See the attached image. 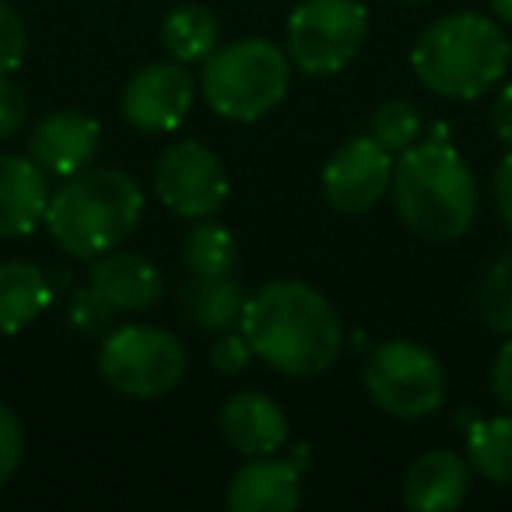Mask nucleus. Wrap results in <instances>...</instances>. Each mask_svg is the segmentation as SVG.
Returning a JSON list of instances; mask_svg holds the SVG:
<instances>
[{"label": "nucleus", "instance_id": "nucleus-1", "mask_svg": "<svg viewBox=\"0 0 512 512\" xmlns=\"http://www.w3.org/2000/svg\"><path fill=\"white\" fill-rule=\"evenodd\" d=\"M242 334L260 362L285 376H320L341 355V320L316 288L302 281H274L246 302Z\"/></svg>", "mask_w": 512, "mask_h": 512}, {"label": "nucleus", "instance_id": "nucleus-2", "mask_svg": "<svg viewBox=\"0 0 512 512\" xmlns=\"http://www.w3.org/2000/svg\"><path fill=\"white\" fill-rule=\"evenodd\" d=\"M393 204L414 235L449 242L477 218V186L460 151L446 141L411 144L393 165Z\"/></svg>", "mask_w": 512, "mask_h": 512}, {"label": "nucleus", "instance_id": "nucleus-3", "mask_svg": "<svg viewBox=\"0 0 512 512\" xmlns=\"http://www.w3.org/2000/svg\"><path fill=\"white\" fill-rule=\"evenodd\" d=\"M144 214V193L123 169H81L50 197L46 228L67 256L95 260L120 249Z\"/></svg>", "mask_w": 512, "mask_h": 512}, {"label": "nucleus", "instance_id": "nucleus-4", "mask_svg": "<svg viewBox=\"0 0 512 512\" xmlns=\"http://www.w3.org/2000/svg\"><path fill=\"white\" fill-rule=\"evenodd\" d=\"M509 39L491 18L463 11L439 18L414 43L411 64L418 81L439 99H477L495 88L509 67Z\"/></svg>", "mask_w": 512, "mask_h": 512}, {"label": "nucleus", "instance_id": "nucleus-5", "mask_svg": "<svg viewBox=\"0 0 512 512\" xmlns=\"http://www.w3.org/2000/svg\"><path fill=\"white\" fill-rule=\"evenodd\" d=\"M292 85V57L271 39H235L214 50L200 71V92L218 116L253 123L274 113Z\"/></svg>", "mask_w": 512, "mask_h": 512}, {"label": "nucleus", "instance_id": "nucleus-6", "mask_svg": "<svg viewBox=\"0 0 512 512\" xmlns=\"http://www.w3.org/2000/svg\"><path fill=\"white\" fill-rule=\"evenodd\" d=\"M99 372L123 397L155 400L186 376V351L169 330L127 323L109 330L99 351Z\"/></svg>", "mask_w": 512, "mask_h": 512}, {"label": "nucleus", "instance_id": "nucleus-7", "mask_svg": "<svg viewBox=\"0 0 512 512\" xmlns=\"http://www.w3.org/2000/svg\"><path fill=\"white\" fill-rule=\"evenodd\" d=\"M369 11L362 0H302L288 18V57L302 74L327 78L362 53Z\"/></svg>", "mask_w": 512, "mask_h": 512}, {"label": "nucleus", "instance_id": "nucleus-8", "mask_svg": "<svg viewBox=\"0 0 512 512\" xmlns=\"http://www.w3.org/2000/svg\"><path fill=\"white\" fill-rule=\"evenodd\" d=\"M365 390L393 418H425L446 400V372L432 351L414 341L376 344L365 358Z\"/></svg>", "mask_w": 512, "mask_h": 512}, {"label": "nucleus", "instance_id": "nucleus-9", "mask_svg": "<svg viewBox=\"0 0 512 512\" xmlns=\"http://www.w3.org/2000/svg\"><path fill=\"white\" fill-rule=\"evenodd\" d=\"M155 193L183 218H207L228 200L225 165L197 141L172 144L155 165Z\"/></svg>", "mask_w": 512, "mask_h": 512}, {"label": "nucleus", "instance_id": "nucleus-10", "mask_svg": "<svg viewBox=\"0 0 512 512\" xmlns=\"http://www.w3.org/2000/svg\"><path fill=\"white\" fill-rule=\"evenodd\" d=\"M193 95H197V81L186 71V64L179 60L148 64L130 78L123 92V120L148 134H165L183 123L193 106Z\"/></svg>", "mask_w": 512, "mask_h": 512}, {"label": "nucleus", "instance_id": "nucleus-11", "mask_svg": "<svg viewBox=\"0 0 512 512\" xmlns=\"http://www.w3.org/2000/svg\"><path fill=\"white\" fill-rule=\"evenodd\" d=\"M393 183V155L372 137L348 141L323 169V197L344 214H365Z\"/></svg>", "mask_w": 512, "mask_h": 512}, {"label": "nucleus", "instance_id": "nucleus-12", "mask_svg": "<svg viewBox=\"0 0 512 512\" xmlns=\"http://www.w3.org/2000/svg\"><path fill=\"white\" fill-rule=\"evenodd\" d=\"M99 141H102V127L95 116L60 109V113H50L46 120L36 123L29 141V158L43 172H50V176L67 179L92 165Z\"/></svg>", "mask_w": 512, "mask_h": 512}, {"label": "nucleus", "instance_id": "nucleus-13", "mask_svg": "<svg viewBox=\"0 0 512 512\" xmlns=\"http://www.w3.org/2000/svg\"><path fill=\"white\" fill-rule=\"evenodd\" d=\"M302 502L299 467L292 460L253 456L228 484L225 505L232 512H292Z\"/></svg>", "mask_w": 512, "mask_h": 512}, {"label": "nucleus", "instance_id": "nucleus-14", "mask_svg": "<svg viewBox=\"0 0 512 512\" xmlns=\"http://www.w3.org/2000/svg\"><path fill=\"white\" fill-rule=\"evenodd\" d=\"M221 435L242 456H274L288 439V418L264 393H235L221 407Z\"/></svg>", "mask_w": 512, "mask_h": 512}, {"label": "nucleus", "instance_id": "nucleus-15", "mask_svg": "<svg viewBox=\"0 0 512 512\" xmlns=\"http://www.w3.org/2000/svg\"><path fill=\"white\" fill-rule=\"evenodd\" d=\"M50 207L46 172L32 158L0 155V239H22Z\"/></svg>", "mask_w": 512, "mask_h": 512}, {"label": "nucleus", "instance_id": "nucleus-16", "mask_svg": "<svg viewBox=\"0 0 512 512\" xmlns=\"http://www.w3.org/2000/svg\"><path fill=\"white\" fill-rule=\"evenodd\" d=\"M470 470L453 449H432L407 467L404 502L414 512H453L467 498Z\"/></svg>", "mask_w": 512, "mask_h": 512}, {"label": "nucleus", "instance_id": "nucleus-17", "mask_svg": "<svg viewBox=\"0 0 512 512\" xmlns=\"http://www.w3.org/2000/svg\"><path fill=\"white\" fill-rule=\"evenodd\" d=\"M88 278H92L95 292L113 302L116 313H141L162 299V274L141 253L109 249V253L95 256Z\"/></svg>", "mask_w": 512, "mask_h": 512}, {"label": "nucleus", "instance_id": "nucleus-18", "mask_svg": "<svg viewBox=\"0 0 512 512\" xmlns=\"http://www.w3.org/2000/svg\"><path fill=\"white\" fill-rule=\"evenodd\" d=\"M53 302V288L46 274L22 260L0 264V334H18L36 323Z\"/></svg>", "mask_w": 512, "mask_h": 512}, {"label": "nucleus", "instance_id": "nucleus-19", "mask_svg": "<svg viewBox=\"0 0 512 512\" xmlns=\"http://www.w3.org/2000/svg\"><path fill=\"white\" fill-rule=\"evenodd\" d=\"M186 313L200 330L225 334L235 323H242L246 292L232 274H225V278H193L190 288H186Z\"/></svg>", "mask_w": 512, "mask_h": 512}, {"label": "nucleus", "instance_id": "nucleus-20", "mask_svg": "<svg viewBox=\"0 0 512 512\" xmlns=\"http://www.w3.org/2000/svg\"><path fill=\"white\" fill-rule=\"evenodd\" d=\"M218 36H221L218 18L207 8H200V4H183V8L169 11L162 22V43L172 53V60H179V64L207 60L218 50Z\"/></svg>", "mask_w": 512, "mask_h": 512}, {"label": "nucleus", "instance_id": "nucleus-21", "mask_svg": "<svg viewBox=\"0 0 512 512\" xmlns=\"http://www.w3.org/2000/svg\"><path fill=\"white\" fill-rule=\"evenodd\" d=\"M467 453L488 481L512 488V414L477 421L467 435Z\"/></svg>", "mask_w": 512, "mask_h": 512}, {"label": "nucleus", "instance_id": "nucleus-22", "mask_svg": "<svg viewBox=\"0 0 512 512\" xmlns=\"http://www.w3.org/2000/svg\"><path fill=\"white\" fill-rule=\"evenodd\" d=\"M235 256H239V249H235V239L225 225L200 221V225L186 235L183 260L193 278H225V274L235 271Z\"/></svg>", "mask_w": 512, "mask_h": 512}, {"label": "nucleus", "instance_id": "nucleus-23", "mask_svg": "<svg viewBox=\"0 0 512 512\" xmlns=\"http://www.w3.org/2000/svg\"><path fill=\"white\" fill-rule=\"evenodd\" d=\"M369 137L386 148L390 155H404L411 144H418L421 137V113L404 99H393L372 116V130Z\"/></svg>", "mask_w": 512, "mask_h": 512}, {"label": "nucleus", "instance_id": "nucleus-24", "mask_svg": "<svg viewBox=\"0 0 512 512\" xmlns=\"http://www.w3.org/2000/svg\"><path fill=\"white\" fill-rule=\"evenodd\" d=\"M477 309H481V320L488 323L491 330L512 334V253H505L502 260H495L488 278L481 281Z\"/></svg>", "mask_w": 512, "mask_h": 512}, {"label": "nucleus", "instance_id": "nucleus-25", "mask_svg": "<svg viewBox=\"0 0 512 512\" xmlns=\"http://www.w3.org/2000/svg\"><path fill=\"white\" fill-rule=\"evenodd\" d=\"M113 316H116V306L102 292H95V288H81L71 299V327L85 337L106 334V330L113 327Z\"/></svg>", "mask_w": 512, "mask_h": 512}, {"label": "nucleus", "instance_id": "nucleus-26", "mask_svg": "<svg viewBox=\"0 0 512 512\" xmlns=\"http://www.w3.org/2000/svg\"><path fill=\"white\" fill-rule=\"evenodd\" d=\"M25 50H29V29H25L22 15L0 0V74L18 71Z\"/></svg>", "mask_w": 512, "mask_h": 512}, {"label": "nucleus", "instance_id": "nucleus-27", "mask_svg": "<svg viewBox=\"0 0 512 512\" xmlns=\"http://www.w3.org/2000/svg\"><path fill=\"white\" fill-rule=\"evenodd\" d=\"M22 453H25L22 421L15 418V411H11V407L0 404V484L8 481V477L18 470Z\"/></svg>", "mask_w": 512, "mask_h": 512}, {"label": "nucleus", "instance_id": "nucleus-28", "mask_svg": "<svg viewBox=\"0 0 512 512\" xmlns=\"http://www.w3.org/2000/svg\"><path fill=\"white\" fill-rule=\"evenodd\" d=\"M249 358H253V348H249L246 334L239 337V334H232V330H225V334L211 344V365L218 372H225V376L242 372L249 365Z\"/></svg>", "mask_w": 512, "mask_h": 512}, {"label": "nucleus", "instance_id": "nucleus-29", "mask_svg": "<svg viewBox=\"0 0 512 512\" xmlns=\"http://www.w3.org/2000/svg\"><path fill=\"white\" fill-rule=\"evenodd\" d=\"M25 116H29L25 92L8 74H0V137H15L25 127Z\"/></svg>", "mask_w": 512, "mask_h": 512}, {"label": "nucleus", "instance_id": "nucleus-30", "mask_svg": "<svg viewBox=\"0 0 512 512\" xmlns=\"http://www.w3.org/2000/svg\"><path fill=\"white\" fill-rule=\"evenodd\" d=\"M491 390H495V397L512 411V334L495 358V369H491Z\"/></svg>", "mask_w": 512, "mask_h": 512}, {"label": "nucleus", "instance_id": "nucleus-31", "mask_svg": "<svg viewBox=\"0 0 512 512\" xmlns=\"http://www.w3.org/2000/svg\"><path fill=\"white\" fill-rule=\"evenodd\" d=\"M495 207L505 225L512 228V155H505L495 172Z\"/></svg>", "mask_w": 512, "mask_h": 512}, {"label": "nucleus", "instance_id": "nucleus-32", "mask_svg": "<svg viewBox=\"0 0 512 512\" xmlns=\"http://www.w3.org/2000/svg\"><path fill=\"white\" fill-rule=\"evenodd\" d=\"M491 127H495L498 141L512 148V85H505L498 92L495 106H491Z\"/></svg>", "mask_w": 512, "mask_h": 512}, {"label": "nucleus", "instance_id": "nucleus-33", "mask_svg": "<svg viewBox=\"0 0 512 512\" xmlns=\"http://www.w3.org/2000/svg\"><path fill=\"white\" fill-rule=\"evenodd\" d=\"M491 8L502 22H512V0H491Z\"/></svg>", "mask_w": 512, "mask_h": 512}, {"label": "nucleus", "instance_id": "nucleus-34", "mask_svg": "<svg viewBox=\"0 0 512 512\" xmlns=\"http://www.w3.org/2000/svg\"><path fill=\"white\" fill-rule=\"evenodd\" d=\"M397 4H421V0H397Z\"/></svg>", "mask_w": 512, "mask_h": 512}, {"label": "nucleus", "instance_id": "nucleus-35", "mask_svg": "<svg viewBox=\"0 0 512 512\" xmlns=\"http://www.w3.org/2000/svg\"><path fill=\"white\" fill-rule=\"evenodd\" d=\"M509 60H512V50H509Z\"/></svg>", "mask_w": 512, "mask_h": 512}]
</instances>
